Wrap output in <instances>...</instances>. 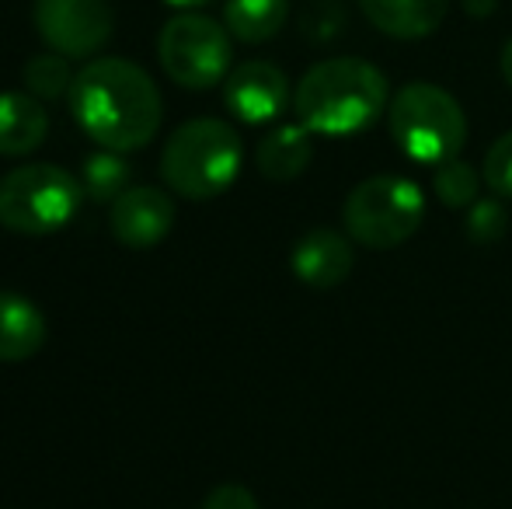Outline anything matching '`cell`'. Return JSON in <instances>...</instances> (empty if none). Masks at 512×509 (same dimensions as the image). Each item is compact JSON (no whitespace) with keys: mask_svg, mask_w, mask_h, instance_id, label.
Instances as JSON below:
<instances>
[{"mask_svg":"<svg viewBox=\"0 0 512 509\" xmlns=\"http://www.w3.org/2000/svg\"><path fill=\"white\" fill-rule=\"evenodd\" d=\"M70 112L77 126L102 150L129 154L157 136L164 102L154 77L122 56L91 60L70 88Z\"/></svg>","mask_w":512,"mask_h":509,"instance_id":"obj_1","label":"cell"},{"mask_svg":"<svg viewBox=\"0 0 512 509\" xmlns=\"http://www.w3.org/2000/svg\"><path fill=\"white\" fill-rule=\"evenodd\" d=\"M391 105L384 70L359 56L321 60L300 77L293 112L317 136H356L370 129Z\"/></svg>","mask_w":512,"mask_h":509,"instance_id":"obj_2","label":"cell"},{"mask_svg":"<svg viewBox=\"0 0 512 509\" xmlns=\"http://www.w3.org/2000/svg\"><path fill=\"white\" fill-rule=\"evenodd\" d=\"M244 164V143L223 119H189L168 136L161 154V178L185 199H216L237 182Z\"/></svg>","mask_w":512,"mask_h":509,"instance_id":"obj_3","label":"cell"},{"mask_svg":"<svg viewBox=\"0 0 512 509\" xmlns=\"http://www.w3.org/2000/svg\"><path fill=\"white\" fill-rule=\"evenodd\" d=\"M391 136L418 164H446L464 150L467 116L446 88L429 81H411L387 105Z\"/></svg>","mask_w":512,"mask_h":509,"instance_id":"obj_4","label":"cell"},{"mask_svg":"<svg viewBox=\"0 0 512 509\" xmlns=\"http://www.w3.org/2000/svg\"><path fill=\"white\" fill-rule=\"evenodd\" d=\"M84 185L60 164H21L0 178V227L25 238H42L74 220Z\"/></svg>","mask_w":512,"mask_h":509,"instance_id":"obj_5","label":"cell"},{"mask_svg":"<svg viewBox=\"0 0 512 509\" xmlns=\"http://www.w3.org/2000/svg\"><path fill=\"white\" fill-rule=\"evenodd\" d=\"M425 220V196L405 175H373L349 192L342 224L356 245L391 252L415 238Z\"/></svg>","mask_w":512,"mask_h":509,"instance_id":"obj_6","label":"cell"},{"mask_svg":"<svg viewBox=\"0 0 512 509\" xmlns=\"http://www.w3.org/2000/svg\"><path fill=\"white\" fill-rule=\"evenodd\" d=\"M157 60L164 74L189 91H209L227 81L230 60V32L227 25L206 18L196 11H182L161 28L157 35Z\"/></svg>","mask_w":512,"mask_h":509,"instance_id":"obj_7","label":"cell"},{"mask_svg":"<svg viewBox=\"0 0 512 509\" xmlns=\"http://www.w3.org/2000/svg\"><path fill=\"white\" fill-rule=\"evenodd\" d=\"M35 32L53 53L84 60L112 39V4L108 0H35Z\"/></svg>","mask_w":512,"mask_h":509,"instance_id":"obj_8","label":"cell"},{"mask_svg":"<svg viewBox=\"0 0 512 509\" xmlns=\"http://www.w3.org/2000/svg\"><path fill=\"white\" fill-rule=\"evenodd\" d=\"M290 102V81L269 60H248L234 67L223 81V105L237 123L262 126L279 119V112Z\"/></svg>","mask_w":512,"mask_h":509,"instance_id":"obj_9","label":"cell"},{"mask_svg":"<svg viewBox=\"0 0 512 509\" xmlns=\"http://www.w3.org/2000/svg\"><path fill=\"white\" fill-rule=\"evenodd\" d=\"M175 227V203L154 185H133L108 206V231L126 248H154Z\"/></svg>","mask_w":512,"mask_h":509,"instance_id":"obj_10","label":"cell"},{"mask_svg":"<svg viewBox=\"0 0 512 509\" xmlns=\"http://www.w3.org/2000/svg\"><path fill=\"white\" fill-rule=\"evenodd\" d=\"M349 241L352 238L331 231V227H314V231H307L304 238L293 245V255H290L293 276L304 286H310V290H331V286H338L352 272V262H356Z\"/></svg>","mask_w":512,"mask_h":509,"instance_id":"obj_11","label":"cell"},{"mask_svg":"<svg viewBox=\"0 0 512 509\" xmlns=\"http://www.w3.org/2000/svg\"><path fill=\"white\" fill-rule=\"evenodd\" d=\"M359 7L377 32L415 42L443 25L450 0H359Z\"/></svg>","mask_w":512,"mask_h":509,"instance_id":"obj_12","label":"cell"},{"mask_svg":"<svg viewBox=\"0 0 512 509\" xmlns=\"http://www.w3.org/2000/svg\"><path fill=\"white\" fill-rule=\"evenodd\" d=\"M49 136V112L28 91H0V154L25 157Z\"/></svg>","mask_w":512,"mask_h":509,"instance_id":"obj_13","label":"cell"},{"mask_svg":"<svg viewBox=\"0 0 512 509\" xmlns=\"http://www.w3.org/2000/svg\"><path fill=\"white\" fill-rule=\"evenodd\" d=\"M46 318L21 293L0 290V363L32 360L46 346Z\"/></svg>","mask_w":512,"mask_h":509,"instance_id":"obj_14","label":"cell"},{"mask_svg":"<svg viewBox=\"0 0 512 509\" xmlns=\"http://www.w3.org/2000/svg\"><path fill=\"white\" fill-rule=\"evenodd\" d=\"M310 157H314V143H310V129L276 126L262 143H258V171L269 182H293L307 171Z\"/></svg>","mask_w":512,"mask_h":509,"instance_id":"obj_15","label":"cell"},{"mask_svg":"<svg viewBox=\"0 0 512 509\" xmlns=\"http://www.w3.org/2000/svg\"><path fill=\"white\" fill-rule=\"evenodd\" d=\"M290 18V0H227L223 4V25L234 39L258 46L283 32Z\"/></svg>","mask_w":512,"mask_h":509,"instance_id":"obj_16","label":"cell"},{"mask_svg":"<svg viewBox=\"0 0 512 509\" xmlns=\"http://www.w3.org/2000/svg\"><path fill=\"white\" fill-rule=\"evenodd\" d=\"M81 185L88 199L112 206L122 192L133 189V185H129V164L122 161V154H115V150H98V154H91L88 161H84Z\"/></svg>","mask_w":512,"mask_h":509,"instance_id":"obj_17","label":"cell"},{"mask_svg":"<svg viewBox=\"0 0 512 509\" xmlns=\"http://www.w3.org/2000/svg\"><path fill=\"white\" fill-rule=\"evenodd\" d=\"M25 91L35 95L39 102H56V98L70 95L74 88V70H70V60L63 53H39L25 63Z\"/></svg>","mask_w":512,"mask_h":509,"instance_id":"obj_18","label":"cell"},{"mask_svg":"<svg viewBox=\"0 0 512 509\" xmlns=\"http://www.w3.org/2000/svg\"><path fill=\"white\" fill-rule=\"evenodd\" d=\"M478 185H481V175L467 161H460V157L439 164L436 175H432V192H436L439 203L450 206V210H464V206L478 203Z\"/></svg>","mask_w":512,"mask_h":509,"instance_id":"obj_19","label":"cell"},{"mask_svg":"<svg viewBox=\"0 0 512 509\" xmlns=\"http://www.w3.org/2000/svg\"><path fill=\"white\" fill-rule=\"evenodd\" d=\"M467 234H471L474 245H492L502 234L509 231V213L502 206V199H478L474 206H467Z\"/></svg>","mask_w":512,"mask_h":509,"instance_id":"obj_20","label":"cell"},{"mask_svg":"<svg viewBox=\"0 0 512 509\" xmlns=\"http://www.w3.org/2000/svg\"><path fill=\"white\" fill-rule=\"evenodd\" d=\"M481 178H485V185L492 189V196L512 199V129L502 133L499 140L488 147Z\"/></svg>","mask_w":512,"mask_h":509,"instance_id":"obj_21","label":"cell"},{"mask_svg":"<svg viewBox=\"0 0 512 509\" xmlns=\"http://www.w3.org/2000/svg\"><path fill=\"white\" fill-rule=\"evenodd\" d=\"M203 509H258V499L251 496V489H244V485L227 482L209 492Z\"/></svg>","mask_w":512,"mask_h":509,"instance_id":"obj_22","label":"cell"},{"mask_svg":"<svg viewBox=\"0 0 512 509\" xmlns=\"http://www.w3.org/2000/svg\"><path fill=\"white\" fill-rule=\"evenodd\" d=\"M168 7H178V11H199V7L213 4V0H164Z\"/></svg>","mask_w":512,"mask_h":509,"instance_id":"obj_23","label":"cell"},{"mask_svg":"<svg viewBox=\"0 0 512 509\" xmlns=\"http://www.w3.org/2000/svg\"><path fill=\"white\" fill-rule=\"evenodd\" d=\"M502 74H506V81L512 84V39L502 46Z\"/></svg>","mask_w":512,"mask_h":509,"instance_id":"obj_24","label":"cell"}]
</instances>
